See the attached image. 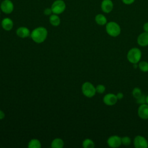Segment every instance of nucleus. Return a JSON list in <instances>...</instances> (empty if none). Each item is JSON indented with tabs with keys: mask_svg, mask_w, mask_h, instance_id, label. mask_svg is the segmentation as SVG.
Instances as JSON below:
<instances>
[{
	"mask_svg": "<svg viewBox=\"0 0 148 148\" xmlns=\"http://www.w3.org/2000/svg\"><path fill=\"white\" fill-rule=\"evenodd\" d=\"M64 141L61 139L56 138L52 141L51 147L52 148H62L64 146Z\"/></svg>",
	"mask_w": 148,
	"mask_h": 148,
	"instance_id": "obj_17",
	"label": "nucleus"
},
{
	"mask_svg": "<svg viewBox=\"0 0 148 148\" xmlns=\"http://www.w3.org/2000/svg\"><path fill=\"white\" fill-rule=\"evenodd\" d=\"M82 91L84 96L88 98H91L95 95L96 89L94 85L89 82H84L82 86Z\"/></svg>",
	"mask_w": 148,
	"mask_h": 148,
	"instance_id": "obj_4",
	"label": "nucleus"
},
{
	"mask_svg": "<svg viewBox=\"0 0 148 148\" xmlns=\"http://www.w3.org/2000/svg\"><path fill=\"white\" fill-rule=\"evenodd\" d=\"M43 13L46 16H50L51 14H53V12H52V10L51 9V8H46L44 10V11H43Z\"/></svg>",
	"mask_w": 148,
	"mask_h": 148,
	"instance_id": "obj_25",
	"label": "nucleus"
},
{
	"mask_svg": "<svg viewBox=\"0 0 148 148\" xmlns=\"http://www.w3.org/2000/svg\"><path fill=\"white\" fill-rule=\"evenodd\" d=\"M146 103L148 104V95L146 96Z\"/></svg>",
	"mask_w": 148,
	"mask_h": 148,
	"instance_id": "obj_30",
	"label": "nucleus"
},
{
	"mask_svg": "<svg viewBox=\"0 0 148 148\" xmlns=\"http://www.w3.org/2000/svg\"><path fill=\"white\" fill-rule=\"evenodd\" d=\"M143 29L145 32H148V22H146L143 25Z\"/></svg>",
	"mask_w": 148,
	"mask_h": 148,
	"instance_id": "obj_28",
	"label": "nucleus"
},
{
	"mask_svg": "<svg viewBox=\"0 0 148 148\" xmlns=\"http://www.w3.org/2000/svg\"><path fill=\"white\" fill-rule=\"evenodd\" d=\"M138 68L143 72H148V62L146 61H141L139 62Z\"/></svg>",
	"mask_w": 148,
	"mask_h": 148,
	"instance_id": "obj_20",
	"label": "nucleus"
},
{
	"mask_svg": "<svg viewBox=\"0 0 148 148\" xmlns=\"http://www.w3.org/2000/svg\"><path fill=\"white\" fill-rule=\"evenodd\" d=\"M53 13L56 14H60L62 13L66 9V3L63 0H56L51 6Z\"/></svg>",
	"mask_w": 148,
	"mask_h": 148,
	"instance_id": "obj_5",
	"label": "nucleus"
},
{
	"mask_svg": "<svg viewBox=\"0 0 148 148\" xmlns=\"http://www.w3.org/2000/svg\"><path fill=\"white\" fill-rule=\"evenodd\" d=\"M142 57V52L138 47H133L128 50L127 54V60L131 64L138 63Z\"/></svg>",
	"mask_w": 148,
	"mask_h": 148,
	"instance_id": "obj_2",
	"label": "nucleus"
},
{
	"mask_svg": "<svg viewBox=\"0 0 148 148\" xmlns=\"http://www.w3.org/2000/svg\"><path fill=\"white\" fill-rule=\"evenodd\" d=\"M47 30L43 27H39L31 32L30 36L32 39L37 43H41L43 42L47 36Z\"/></svg>",
	"mask_w": 148,
	"mask_h": 148,
	"instance_id": "obj_1",
	"label": "nucleus"
},
{
	"mask_svg": "<svg viewBox=\"0 0 148 148\" xmlns=\"http://www.w3.org/2000/svg\"><path fill=\"white\" fill-rule=\"evenodd\" d=\"M136 102L139 105L146 103V95L142 94L139 98L136 99Z\"/></svg>",
	"mask_w": 148,
	"mask_h": 148,
	"instance_id": "obj_24",
	"label": "nucleus"
},
{
	"mask_svg": "<svg viewBox=\"0 0 148 148\" xmlns=\"http://www.w3.org/2000/svg\"><path fill=\"white\" fill-rule=\"evenodd\" d=\"M82 146L84 148H94L95 146V144L91 139L87 138L83 140L82 143Z\"/></svg>",
	"mask_w": 148,
	"mask_h": 148,
	"instance_id": "obj_19",
	"label": "nucleus"
},
{
	"mask_svg": "<svg viewBox=\"0 0 148 148\" xmlns=\"http://www.w3.org/2000/svg\"><path fill=\"white\" fill-rule=\"evenodd\" d=\"M16 34L18 36L21 38H25L28 37L31 33L29 29L25 27H20L16 30Z\"/></svg>",
	"mask_w": 148,
	"mask_h": 148,
	"instance_id": "obj_14",
	"label": "nucleus"
},
{
	"mask_svg": "<svg viewBox=\"0 0 148 148\" xmlns=\"http://www.w3.org/2000/svg\"><path fill=\"white\" fill-rule=\"evenodd\" d=\"M5 113H4V112L2 111V110H0V120H2V119H3L4 117H5Z\"/></svg>",
	"mask_w": 148,
	"mask_h": 148,
	"instance_id": "obj_29",
	"label": "nucleus"
},
{
	"mask_svg": "<svg viewBox=\"0 0 148 148\" xmlns=\"http://www.w3.org/2000/svg\"><path fill=\"white\" fill-rule=\"evenodd\" d=\"M147 140H148V139H147Z\"/></svg>",
	"mask_w": 148,
	"mask_h": 148,
	"instance_id": "obj_32",
	"label": "nucleus"
},
{
	"mask_svg": "<svg viewBox=\"0 0 148 148\" xmlns=\"http://www.w3.org/2000/svg\"><path fill=\"white\" fill-rule=\"evenodd\" d=\"M1 11L5 14H10L14 10V4L11 0H3L0 4Z\"/></svg>",
	"mask_w": 148,
	"mask_h": 148,
	"instance_id": "obj_6",
	"label": "nucleus"
},
{
	"mask_svg": "<svg viewBox=\"0 0 148 148\" xmlns=\"http://www.w3.org/2000/svg\"><path fill=\"white\" fill-rule=\"evenodd\" d=\"M107 144L111 148H117L120 147L121 144V138L118 135H112L107 139Z\"/></svg>",
	"mask_w": 148,
	"mask_h": 148,
	"instance_id": "obj_8",
	"label": "nucleus"
},
{
	"mask_svg": "<svg viewBox=\"0 0 148 148\" xmlns=\"http://www.w3.org/2000/svg\"><path fill=\"white\" fill-rule=\"evenodd\" d=\"M1 9H0V16H1Z\"/></svg>",
	"mask_w": 148,
	"mask_h": 148,
	"instance_id": "obj_31",
	"label": "nucleus"
},
{
	"mask_svg": "<svg viewBox=\"0 0 148 148\" xmlns=\"http://www.w3.org/2000/svg\"><path fill=\"white\" fill-rule=\"evenodd\" d=\"M1 26L5 31H10L13 27V20L9 17H5L1 21Z\"/></svg>",
	"mask_w": 148,
	"mask_h": 148,
	"instance_id": "obj_13",
	"label": "nucleus"
},
{
	"mask_svg": "<svg viewBox=\"0 0 148 148\" xmlns=\"http://www.w3.org/2000/svg\"><path fill=\"white\" fill-rule=\"evenodd\" d=\"M113 3L112 0H102L101 3V9L105 13H110L113 9Z\"/></svg>",
	"mask_w": 148,
	"mask_h": 148,
	"instance_id": "obj_10",
	"label": "nucleus"
},
{
	"mask_svg": "<svg viewBox=\"0 0 148 148\" xmlns=\"http://www.w3.org/2000/svg\"><path fill=\"white\" fill-rule=\"evenodd\" d=\"M138 116L143 120L148 119V104L143 103L140 105L138 109Z\"/></svg>",
	"mask_w": 148,
	"mask_h": 148,
	"instance_id": "obj_11",
	"label": "nucleus"
},
{
	"mask_svg": "<svg viewBox=\"0 0 148 148\" xmlns=\"http://www.w3.org/2000/svg\"><path fill=\"white\" fill-rule=\"evenodd\" d=\"M131 140L129 136H125L121 138V144L124 146H128L131 144Z\"/></svg>",
	"mask_w": 148,
	"mask_h": 148,
	"instance_id": "obj_22",
	"label": "nucleus"
},
{
	"mask_svg": "<svg viewBox=\"0 0 148 148\" xmlns=\"http://www.w3.org/2000/svg\"><path fill=\"white\" fill-rule=\"evenodd\" d=\"M142 91L139 87H135L132 91V95L135 99H137L142 95Z\"/></svg>",
	"mask_w": 148,
	"mask_h": 148,
	"instance_id": "obj_21",
	"label": "nucleus"
},
{
	"mask_svg": "<svg viewBox=\"0 0 148 148\" xmlns=\"http://www.w3.org/2000/svg\"><path fill=\"white\" fill-rule=\"evenodd\" d=\"M95 21L96 23L99 25H106L108 23L107 18L102 14H98L95 16Z\"/></svg>",
	"mask_w": 148,
	"mask_h": 148,
	"instance_id": "obj_16",
	"label": "nucleus"
},
{
	"mask_svg": "<svg viewBox=\"0 0 148 148\" xmlns=\"http://www.w3.org/2000/svg\"><path fill=\"white\" fill-rule=\"evenodd\" d=\"M135 0H121L123 3L125 5H131L134 3Z\"/></svg>",
	"mask_w": 148,
	"mask_h": 148,
	"instance_id": "obj_26",
	"label": "nucleus"
},
{
	"mask_svg": "<svg viewBox=\"0 0 148 148\" xmlns=\"http://www.w3.org/2000/svg\"><path fill=\"white\" fill-rule=\"evenodd\" d=\"M118 101L116 94L113 93H108L104 95L103 98V103L108 106H113L115 105Z\"/></svg>",
	"mask_w": 148,
	"mask_h": 148,
	"instance_id": "obj_9",
	"label": "nucleus"
},
{
	"mask_svg": "<svg viewBox=\"0 0 148 148\" xmlns=\"http://www.w3.org/2000/svg\"><path fill=\"white\" fill-rule=\"evenodd\" d=\"M105 29L106 33L112 37H117L121 33V28L115 21H109L106 23Z\"/></svg>",
	"mask_w": 148,
	"mask_h": 148,
	"instance_id": "obj_3",
	"label": "nucleus"
},
{
	"mask_svg": "<svg viewBox=\"0 0 148 148\" xmlns=\"http://www.w3.org/2000/svg\"><path fill=\"white\" fill-rule=\"evenodd\" d=\"M96 92L99 94H103L106 90L105 86L103 84H98L95 87Z\"/></svg>",
	"mask_w": 148,
	"mask_h": 148,
	"instance_id": "obj_23",
	"label": "nucleus"
},
{
	"mask_svg": "<svg viewBox=\"0 0 148 148\" xmlns=\"http://www.w3.org/2000/svg\"><path fill=\"white\" fill-rule=\"evenodd\" d=\"M116 96H117V98L118 100L119 99H121L123 98V97H124V94L121 92H119L118 93H117Z\"/></svg>",
	"mask_w": 148,
	"mask_h": 148,
	"instance_id": "obj_27",
	"label": "nucleus"
},
{
	"mask_svg": "<svg viewBox=\"0 0 148 148\" xmlns=\"http://www.w3.org/2000/svg\"><path fill=\"white\" fill-rule=\"evenodd\" d=\"M28 147L29 148H40L41 143L39 140L36 139H32L29 142Z\"/></svg>",
	"mask_w": 148,
	"mask_h": 148,
	"instance_id": "obj_18",
	"label": "nucleus"
},
{
	"mask_svg": "<svg viewBox=\"0 0 148 148\" xmlns=\"http://www.w3.org/2000/svg\"><path fill=\"white\" fill-rule=\"evenodd\" d=\"M137 43L142 47L148 46V32H143L140 34L137 38Z\"/></svg>",
	"mask_w": 148,
	"mask_h": 148,
	"instance_id": "obj_12",
	"label": "nucleus"
},
{
	"mask_svg": "<svg viewBox=\"0 0 148 148\" xmlns=\"http://www.w3.org/2000/svg\"><path fill=\"white\" fill-rule=\"evenodd\" d=\"M49 22L53 26L57 27L60 24L61 20L58 14L53 13L49 17Z\"/></svg>",
	"mask_w": 148,
	"mask_h": 148,
	"instance_id": "obj_15",
	"label": "nucleus"
},
{
	"mask_svg": "<svg viewBox=\"0 0 148 148\" xmlns=\"http://www.w3.org/2000/svg\"><path fill=\"white\" fill-rule=\"evenodd\" d=\"M134 146L135 148H147L148 140L142 135H137L134 139Z\"/></svg>",
	"mask_w": 148,
	"mask_h": 148,
	"instance_id": "obj_7",
	"label": "nucleus"
}]
</instances>
